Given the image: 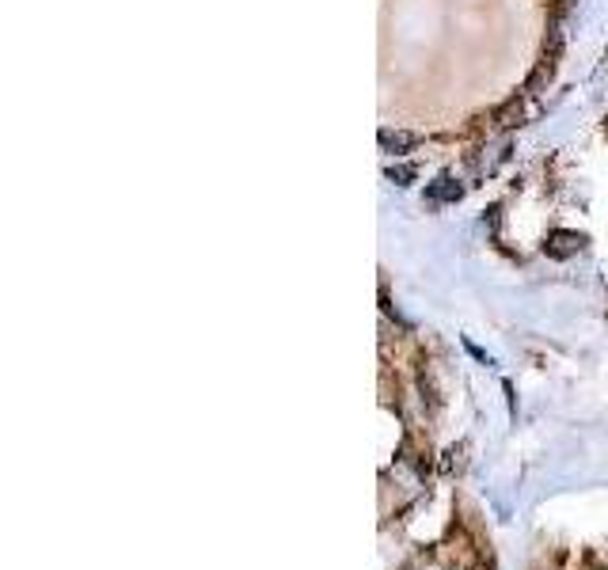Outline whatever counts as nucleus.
Returning a JSON list of instances; mask_svg holds the SVG:
<instances>
[{
    "label": "nucleus",
    "mask_w": 608,
    "mask_h": 570,
    "mask_svg": "<svg viewBox=\"0 0 608 570\" xmlns=\"http://www.w3.org/2000/svg\"><path fill=\"white\" fill-rule=\"evenodd\" d=\"M582 244H586V240H582L578 232H551L544 251H548L551 259H570V255H578V251H582Z\"/></svg>",
    "instance_id": "f257e3e1"
},
{
    "label": "nucleus",
    "mask_w": 608,
    "mask_h": 570,
    "mask_svg": "<svg viewBox=\"0 0 608 570\" xmlns=\"http://www.w3.org/2000/svg\"><path fill=\"white\" fill-rule=\"evenodd\" d=\"M460 198V187H456L453 179H437L434 187H430V202H456Z\"/></svg>",
    "instance_id": "f03ea898"
},
{
    "label": "nucleus",
    "mask_w": 608,
    "mask_h": 570,
    "mask_svg": "<svg viewBox=\"0 0 608 570\" xmlns=\"http://www.w3.org/2000/svg\"><path fill=\"white\" fill-rule=\"evenodd\" d=\"M380 145L399 156V152L411 149V137H407V133H396V130H380Z\"/></svg>",
    "instance_id": "7ed1b4c3"
},
{
    "label": "nucleus",
    "mask_w": 608,
    "mask_h": 570,
    "mask_svg": "<svg viewBox=\"0 0 608 570\" xmlns=\"http://www.w3.org/2000/svg\"><path fill=\"white\" fill-rule=\"evenodd\" d=\"M388 175H392V179H396L399 187H407V183H411V179H415V168H392V171H388Z\"/></svg>",
    "instance_id": "20e7f679"
}]
</instances>
